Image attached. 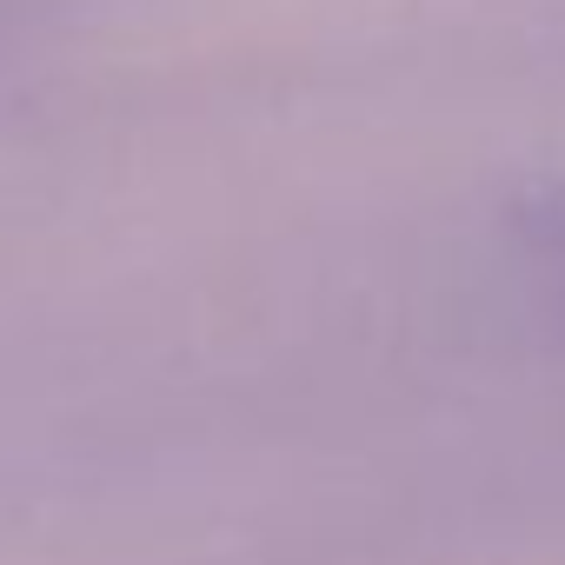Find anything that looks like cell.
<instances>
[{
	"instance_id": "6da1fadb",
	"label": "cell",
	"mask_w": 565,
	"mask_h": 565,
	"mask_svg": "<svg viewBox=\"0 0 565 565\" xmlns=\"http://www.w3.org/2000/svg\"><path fill=\"white\" fill-rule=\"evenodd\" d=\"M558 253H565V220H558Z\"/></svg>"
}]
</instances>
